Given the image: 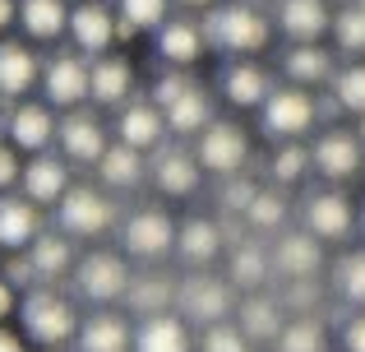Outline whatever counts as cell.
<instances>
[{"instance_id":"9","label":"cell","mask_w":365,"mask_h":352,"mask_svg":"<svg viewBox=\"0 0 365 352\" xmlns=\"http://www.w3.org/2000/svg\"><path fill=\"white\" fill-rule=\"evenodd\" d=\"M56 144H61V158L74 167H98L102 154L111 149L107 130H102V121L93 116V111H65L61 116V130H56Z\"/></svg>"},{"instance_id":"26","label":"cell","mask_w":365,"mask_h":352,"mask_svg":"<svg viewBox=\"0 0 365 352\" xmlns=\"http://www.w3.org/2000/svg\"><path fill=\"white\" fill-rule=\"evenodd\" d=\"M282 74H287V84H296V89H314V84H333L338 65H333V56H329L324 42H305V46H287Z\"/></svg>"},{"instance_id":"42","label":"cell","mask_w":365,"mask_h":352,"mask_svg":"<svg viewBox=\"0 0 365 352\" xmlns=\"http://www.w3.org/2000/svg\"><path fill=\"white\" fill-rule=\"evenodd\" d=\"M245 223L255 227V232H282V223H287V199L273 195V190H259V195L250 199V208H245Z\"/></svg>"},{"instance_id":"21","label":"cell","mask_w":365,"mask_h":352,"mask_svg":"<svg viewBox=\"0 0 365 352\" xmlns=\"http://www.w3.org/2000/svg\"><path fill=\"white\" fill-rule=\"evenodd\" d=\"M42 65L37 51L28 42H14V37H0V93L5 98H24L42 84Z\"/></svg>"},{"instance_id":"8","label":"cell","mask_w":365,"mask_h":352,"mask_svg":"<svg viewBox=\"0 0 365 352\" xmlns=\"http://www.w3.org/2000/svg\"><path fill=\"white\" fill-rule=\"evenodd\" d=\"M195 158H199V167L213 172V176H236L250 163V139H245L241 126H232V121H213V126L199 135Z\"/></svg>"},{"instance_id":"33","label":"cell","mask_w":365,"mask_h":352,"mask_svg":"<svg viewBox=\"0 0 365 352\" xmlns=\"http://www.w3.org/2000/svg\"><path fill=\"white\" fill-rule=\"evenodd\" d=\"M98 172H102V181H107L111 190H139V186H143V176H148V167H143V154H139V149H130V144H111L107 154H102Z\"/></svg>"},{"instance_id":"14","label":"cell","mask_w":365,"mask_h":352,"mask_svg":"<svg viewBox=\"0 0 365 352\" xmlns=\"http://www.w3.org/2000/svg\"><path fill=\"white\" fill-rule=\"evenodd\" d=\"M74 352H134V325L111 306H98L93 316L79 320L74 334Z\"/></svg>"},{"instance_id":"12","label":"cell","mask_w":365,"mask_h":352,"mask_svg":"<svg viewBox=\"0 0 365 352\" xmlns=\"http://www.w3.org/2000/svg\"><path fill=\"white\" fill-rule=\"evenodd\" d=\"M61 121L51 116V107L42 102H14L5 116V144L24 149V154H51Z\"/></svg>"},{"instance_id":"31","label":"cell","mask_w":365,"mask_h":352,"mask_svg":"<svg viewBox=\"0 0 365 352\" xmlns=\"http://www.w3.org/2000/svg\"><path fill=\"white\" fill-rule=\"evenodd\" d=\"M162 116H167V130H171V135H195V139H199V135H204V130L217 121V116H213V98H208V93L199 89V84L185 93V98L171 102V107L162 111Z\"/></svg>"},{"instance_id":"2","label":"cell","mask_w":365,"mask_h":352,"mask_svg":"<svg viewBox=\"0 0 365 352\" xmlns=\"http://www.w3.org/2000/svg\"><path fill=\"white\" fill-rule=\"evenodd\" d=\"M199 24H204L208 46L232 51V56H255V51H264L268 37H273V24H268L255 5H245V0L204 9V19H199Z\"/></svg>"},{"instance_id":"5","label":"cell","mask_w":365,"mask_h":352,"mask_svg":"<svg viewBox=\"0 0 365 352\" xmlns=\"http://www.w3.org/2000/svg\"><path fill=\"white\" fill-rule=\"evenodd\" d=\"M176 232L180 227L171 223L167 208H134V213L125 218V227H120V246H125V255H134V260L158 264V260H167V255L176 251Z\"/></svg>"},{"instance_id":"15","label":"cell","mask_w":365,"mask_h":352,"mask_svg":"<svg viewBox=\"0 0 365 352\" xmlns=\"http://www.w3.org/2000/svg\"><path fill=\"white\" fill-rule=\"evenodd\" d=\"M319 236L310 232H277V241L268 246V260H273V269L282 273L287 283L296 278H314V273L324 269V251H319Z\"/></svg>"},{"instance_id":"17","label":"cell","mask_w":365,"mask_h":352,"mask_svg":"<svg viewBox=\"0 0 365 352\" xmlns=\"http://www.w3.org/2000/svg\"><path fill=\"white\" fill-rule=\"evenodd\" d=\"M65 190H70V163L56 154H33L24 163V176H19V195H28L37 208L61 204Z\"/></svg>"},{"instance_id":"34","label":"cell","mask_w":365,"mask_h":352,"mask_svg":"<svg viewBox=\"0 0 365 352\" xmlns=\"http://www.w3.org/2000/svg\"><path fill=\"white\" fill-rule=\"evenodd\" d=\"M268 269H273V260H268V251L255 246V241L232 246V255H227V283H232V288L259 292V283L268 278Z\"/></svg>"},{"instance_id":"4","label":"cell","mask_w":365,"mask_h":352,"mask_svg":"<svg viewBox=\"0 0 365 352\" xmlns=\"http://www.w3.org/2000/svg\"><path fill=\"white\" fill-rule=\"evenodd\" d=\"M236 306H241V301H236L232 283L213 278V273H204V269L176 288V316H185L190 325H204V329L208 325H222Z\"/></svg>"},{"instance_id":"55","label":"cell","mask_w":365,"mask_h":352,"mask_svg":"<svg viewBox=\"0 0 365 352\" xmlns=\"http://www.w3.org/2000/svg\"><path fill=\"white\" fill-rule=\"evenodd\" d=\"M0 116H5V93H0Z\"/></svg>"},{"instance_id":"30","label":"cell","mask_w":365,"mask_h":352,"mask_svg":"<svg viewBox=\"0 0 365 352\" xmlns=\"http://www.w3.org/2000/svg\"><path fill=\"white\" fill-rule=\"evenodd\" d=\"M28 260H33L37 278H46V283L65 278V273H74V236H65L61 227H56V232H42L28 246Z\"/></svg>"},{"instance_id":"50","label":"cell","mask_w":365,"mask_h":352,"mask_svg":"<svg viewBox=\"0 0 365 352\" xmlns=\"http://www.w3.org/2000/svg\"><path fill=\"white\" fill-rule=\"evenodd\" d=\"M0 352H28V338H24V334H14V329H5V325H0Z\"/></svg>"},{"instance_id":"19","label":"cell","mask_w":365,"mask_h":352,"mask_svg":"<svg viewBox=\"0 0 365 352\" xmlns=\"http://www.w3.org/2000/svg\"><path fill=\"white\" fill-rule=\"evenodd\" d=\"M329 28H333L329 0H277V33L292 37V46L324 42Z\"/></svg>"},{"instance_id":"46","label":"cell","mask_w":365,"mask_h":352,"mask_svg":"<svg viewBox=\"0 0 365 352\" xmlns=\"http://www.w3.org/2000/svg\"><path fill=\"white\" fill-rule=\"evenodd\" d=\"M19 176H24L19 149H14V144H0V195H9V190L19 186Z\"/></svg>"},{"instance_id":"52","label":"cell","mask_w":365,"mask_h":352,"mask_svg":"<svg viewBox=\"0 0 365 352\" xmlns=\"http://www.w3.org/2000/svg\"><path fill=\"white\" fill-rule=\"evenodd\" d=\"M176 5H185V9H213L217 0H176Z\"/></svg>"},{"instance_id":"48","label":"cell","mask_w":365,"mask_h":352,"mask_svg":"<svg viewBox=\"0 0 365 352\" xmlns=\"http://www.w3.org/2000/svg\"><path fill=\"white\" fill-rule=\"evenodd\" d=\"M342 352H365V311H356L342 325Z\"/></svg>"},{"instance_id":"16","label":"cell","mask_w":365,"mask_h":352,"mask_svg":"<svg viewBox=\"0 0 365 352\" xmlns=\"http://www.w3.org/2000/svg\"><path fill=\"white\" fill-rule=\"evenodd\" d=\"M148 172H153V186H158L162 195H171V199L195 195L199 181H204V167H199V158L185 154V149H176V144H162L158 154H153Z\"/></svg>"},{"instance_id":"22","label":"cell","mask_w":365,"mask_h":352,"mask_svg":"<svg viewBox=\"0 0 365 352\" xmlns=\"http://www.w3.org/2000/svg\"><path fill=\"white\" fill-rule=\"evenodd\" d=\"M42 236V208L28 195H0V251H28Z\"/></svg>"},{"instance_id":"51","label":"cell","mask_w":365,"mask_h":352,"mask_svg":"<svg viewBox=\"0 0 365 352\" xmlns=\"http://www.w3.org/2000/svg\"><path fill=\"white\" fill-rule=\"evenodd\" d=\"M19 19V0H0V33Z\"/></svg>"},{"instance_id":"23","label":"cell","mask_w":365,"mask_h":352,"mask_svg":"<svg viewBox=\"0 0 365 352\" xmlns=\"http://www.w3.org/2000/svg\"><path fill=\"white\" fill-rule=\"evenodd\" d=\"M134 89V65L125 56H98L88 61V102L98 107H125Z\"/></svg>"},{"instance_id":"39","label":"cell","mask_w":365,"mask_h":352,"mask_svg":"<svg viewBox=\"0 0 365 352\" xmlns=\"http://www.w3.org/2000/svg\"><path fill=\"white\" fill-rule=\"evenodd\" d=\"M333 102H338L342 111H351V116H365V61H351L342 65L338 74H333Z\"/></svg>"},{"instance_id":"18","label":"cell","mask_w":365,"mask_h":352,"mask_svg":"<svg viewBox=\"0 0 365 352\" xmlns=\"http://www.w3.org/2000/svg\"><path fill=\"white\" fill-rule=\"evenodd\" d=\"M111 37H116V14H111L102 0H83L70 9V42L79 46L88 61L111 51Z\"/></svg>"},{"instance_id":"13","label":"cell","mask_w":365,"mask_h":352,"mask_svg":"<svg viewBox=\"0 0 365 352\" xmlns=\"http://www.w3.org/2000/svg\"><path fill=\"white\" fill-rule=\"evenodd\" d=\"M305 232L319 236V241H347L351 232H356V208H351V199L342 195V190H319V195L305 199Z\"/></svg>"},{"instance_id":"45","label":"cell","mask_w":365,"mask_h":352,"mask_svg":"<svg viewBox=\"0 0 365 352\" xmlns=\"http://www.w3.org/2000/svg\"><path fill=\"white\" fill-rule=\"evenodd\" d=\"M0 278H5L14 292H33V288H37V269H33V260H28V251L9 255V260H5V273H0Z\"/></svg>"},{"instance_id":"28","label":"cell","mask_w":365,"mask_h":352,"mask_svg":"<svg viewBox=\"0 0 365 352\" xmlns=\"http://www.w3.org/2000/svg\"><path fill=\"white\" fill-rule=\"evenodd\" d=\"M19 24L33 42L70 37V5L65 0H19Z\"/></svg>"},{"instance_id":"3","label":"cell","mask_w":365,"mask_h":352,"mask_svg":"<svg viewBox=\"0 0 365 352\" xmlns=\"http://www.w3.org/2000/svg\"><path fill=\"white\" fill-rule=\"evenodd\" d=\"M319 121V102L305 89L287 84V89H273L268 102L259 107V130L268 139H282V144H296L301 135H310V126Z\"/></svg>"},{"instance_id":"10","label":"cell","mask_w":365,"mask_h":352,"mask_svg":"<svg viewBox=\"0 0 365 352\" xmlns=\"http://www.w3.org/2000/svg\"><path fill=\"white\" fill-rule=\"evenodd\" d=\"M42 98L46 107H65V111H79L88 102V61L83 56H51L42 65Z\"/></svg>"},{"instance_id":"41","label":"cell","mask_w":365,"mask_h":352,"mask_svg":"<svg viewBox=\"0 0 365 352\" xmlns=\"http://www.w3.org/2000/svg\"><path fill=\"white\" fill-rule=\"evenodd\" d=\"M195 352H255V338H250L236 320H222V325H208L204 334H199Z\"/></svg>"},{"instance_id":"6","label":"cell","mask_w":365,"mask_h":352,"mask_svg":"<svg viewBox=\"0 0 365 352\" xmlns=\"http://www.w3.org/2000/svg\"><path fill=\"white\" fill-rule=\"evenodd\" d=\"M130 269H125L120 255L111 251H88L79 264H74V288H79V297H88L93 306H111V301H125V292H130Z\"/></svg>"},{"instance_id":"27","label":"cell","mask_w":365,"mask_h":352,"mask_svg":"<svg viewBox=\"0 0 365 352\" xmlns=\"http://www.w3.org/2000/svg\"><path fill=\"white\" fill-rule=\"evenodd\" d=\"M268 93H273V79H268V70L259 61H236L227 65L222 74V98L232 102V107H264Z\"/></svg>"},{"instance_id":"43","label":"cell","mask_w":365,"mask_h":352,"mask_svg":"<svg viewBox=\"0 0 365 352\" xmlns=\"http://www.w3.org/2000/svg\"><path fill=\"white\" fill-rule=\"evenodd\" d=\"M310 167H314V158H310V149H301V144H282L273 154V181L277 186H296Z\"/></svg>"},{"instance_id":"36","label":"cell","mask_w":365,"mask_h":352,"mask_svg":"<svg viewBox=\"0 0 365 352\" xmlns=\"http://www.w3.org/2000/svg\"><path fill=\"white\" fill-rule=\"evenodd\" d=\"M125 306L130 311H139V320L143 316H162V311H171L176 306V288H171L167 278H134L130 283V292H125Z\"/></svg>"},{"instance_id":"29","label":"cell","mask_w":365,"mask_h":352,"mask_svg":"<svg viewBox=\"0 0 365 352\" xmlns=\"http://www.w3.org/2000/svg\"><path fill=\"white\" fill-rule=\"evenodd\" d=\"M176 251L185 264L195 269H208V264L222 255V227L213 218H185V227L176 232Z\"/></svg>"},{"instance_id":"47","label":"cell","mask_w":365,"mask_h":352,"mask_svg":"<svg viewBox=\"0 0 365 352\" xmlns=\"http://www.w3.org/2000/svg\"><path fill=\"white\" fill-rule=\"evenodd\" d=\"M259 195V186H250V181H232V186H227V199L222 204L232 208V213H241L245 218V208H250V199Z\"/></svg>"},{"instance_id":"1","label":"cell","mask_w":365,"mask_h":352,"mask_svg":"<svg viewBox=\"0 0 365 352\" xmlns=\"http://www.w3.org/2000/svg\"><path fill=\"white\" fill-rule=\"evenodd\" d=\"M19 325H24V338L37 348H65L79 334V311L65 292L56 288H33L24 301H19Z\"/></svg>"},{"instance_id":"24","label":"cell","mask_w":365,"mask_h":352,"mask_svg":"<svg viewBox=\"0 0 365 352\" xmlns=\"http://www.w3.org/2000/svg\"><path fill=\"white\" fill-rule=\"evenodd\" d=\"M134 352H195L190 338V320L176 311H162V316H143L134 325Z\"/></svg>"},{"instance_id":"25","label":"cell","mask_w":365,"mask_h":352,"mask_svg":"<svg viewBox=\"0 0 365 352\" xmlns=\"http://www.w3.org/2000/svg\"><path fill=\"white\" fill-rule=\"evenodd\" d=\"M208 37H204V24L195 19H167L158 28V56L171 65V70H190V65L204 56Z\"/></svg>"},{"instance_id":"32","label":"cell","mask_w":365,"mask_h":352,"mask_svg":"<svg viewBox=\"0 0 365 352\" xmlns=\"http://www.w3.org/2000/svg\"><path fill=\"white\" fill-rule=\"evenodd\" d=\"M236 325L245 329L250 338H259V343H277V334H282V306H277L273 297H259V292H250V297L236 306Z\"/></svg>"},{"instance_id":"37","label":"cell","mask_w":365,"mask_h":352,"mask_svg":"<svg viewBox=\"0 0 365 352\" xmlns=\"http://www.w3.org/2000/svg\"><path fill=\"white\" fill-rule=\"evenodd\" d=\"M273 352H329V334H324V325L314 316H296L282 325Z\"/></svg>"},{"instance_id":"49","label":"cell","mask_w":365,"mask_h":352,"mask_svg":"<svg viewBox=\"0 0 365 352\" xmlns=\"http://www.w3.org/2000/svg\"><path fill=\"white\" fill-rule=\"evenodd\" d=\"M14 311H19V297H14V288H9V283L0 278V325H5V320L14 316Z\"/></svg>"},{"instance_id":"53","label":"cell","mask_w":365,"mask_h":352,"mask_svg":"<svg viewBox=\"0 0 365 352\" xmlns=\"http://www.w3.org/2000/svg\"><path fill=\"white\" fill-rule=\"evenodd\" d=\"M356 139H361V144H365V116L356 121Z\"/></svg>"},{"instance_id":"40","label":"cell","mask_w":365,"mask_h":352,"mask_svg":"<svg viewBox=\"0 0 365 352\" xmlns=\"http://www.w3.org/2000/svg\"><path fill=\"white\" fill-rule=\"evenodd\" d=\"M333 42H338V51H347V56H365V0H356V5H347V9L333 14Z\"/></svg>"},{"instance_id":"7","label":"cell","mask_w":365,"mask_h":352,"mask_svg":"<svg viewBox=\"0 0 365 352\" xmlns=\"http://www.w3.org/2000/svg\"><path fill=\"white\" fill-rule=\"evenodd\" d=\"M56 223L65 236H102L116 223V204L93 186H70L65 199L56 204Z\"/></svg>"},{"instance_id":"54","label":"cell","mask_w":365,"mask_h":352,"mask_svg":"<svg viewBox=\"0 0 365 352\" xmlns=\"http://www.w3.org/2000/svg\"><path fill=\"white\" fill-rule=\"evenodd\" d=\"M356 227H361V232H365V204H361V213H356Z\"/></svg>"},{"instance_id":"11","label":"cell","mask_w":365,"mask_h":352,"mask_svg":"<svg viewBox=\"0 0 365 352\" xmlns=\"http://www.w3.org/2000/svg\"><path fill=\"white\" fill-rule=\"evenodd\" d=\"M310 158H314V172H319L324 181H333V186H342V181H351L361 172V163H365V144L356 139V130H324L319 135V144L310 149Z\"/></svg>"},{"instance_id":"44","label":"cell","mask_w":365,"mask_h":352,"mask_svg":"<svg viewBox=\"0 0 365 352\" xmlns=\"http://www.w3.org/2000/svg\"><path fill=\"white\" fill-rule=\"evenodd\" d=\"M190 89H195V79H190V70H167V74H162L158 84H153L148 102H153V107H158V111H167L171 102H176V98H185Z\"/></svg>"},{"instance_id":"38","label":"cell","mask_w":365,"mask_h":352,"mask_svg":"<svg viewBox=\"0 0 365 352\" xmlns=\"http://www.w3.org/2000/svg\"><path fill=\"white\" fill-rule=\"evenodd\" d=\"M333 288L347 306L365 311V251H347L338 264H333Z\"/></svg>"},{"instance_id":"20","label":"cell","mask_w":365,"mask_h":352,"mask_svg":"<svg viewBox=\"0 0 365 352\" xmlns=\"http://www.w3.org/2000/svg\"><path fill=\"white\" fill-rule=\"evenodd\" d=\"M116 130H120V144L139 149V154H158L162 139H167V116H162L148 98H134V102L120 107Z\"/></svg>"},{"instance_id":"35","label":"cell","mask_w":365,"mask_h":352,"mask_svg":"<svg viewBox=\"0 0 365 352\" xmlns=\"http://www.w3.org/2000/svg\"><path fill=\"white\" fill-rule=\"evenodd\" d=\"M167 5L171 0H116V37H134V33H158L167 24Z\"/></svg>"}]
</instances>
